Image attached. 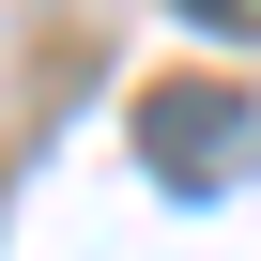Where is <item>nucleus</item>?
Returning <instances> with one entry per match:
<instances>
[{"instance_id": "obj_2", "label": "nucleus", "mask_w": 261, "mask_h": 261, "mask_svg": "<svg viewBox=\"0 0 261 261\" xmlns=\"http://www.w3.org/2000/svg\"><path fill=\"white\" fill-rule=\"evenodd\" d=\"M185 16H200V31H261V0H185Z\"/></svg>"}, {"instance_id": "obj_1", "label": "nucleus", "mask_w": 261, "mask_h": 261, "mask_svg": "<svg viewBox=\"0 0 261 261\" xmlns=\"http://www.w3.org/2000/svg\"><path fill=\"white\" fill-rule=\"evenodd\" d=\"M139 169H154V200H230L261 169V108L230 77H154L139 92Z\"/></svg>"}]
</instances>
